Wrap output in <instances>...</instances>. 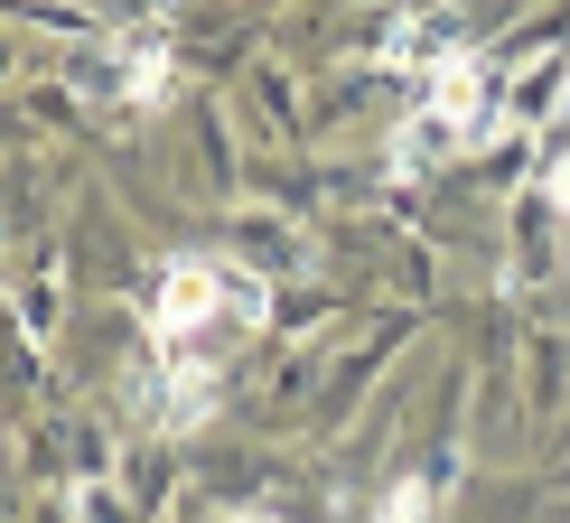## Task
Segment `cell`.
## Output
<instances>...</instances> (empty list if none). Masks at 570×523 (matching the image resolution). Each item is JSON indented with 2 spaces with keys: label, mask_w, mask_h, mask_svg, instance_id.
<instances>
[{
  "label": "cell",
  "mask_w": 570,
  "mask_h": 523,
  "mask_svg": "<svg viewBox=\"0 0 570 523\" xmlns=\"http://www.w3.org/2000/svg\"><path fill=\"white\" fill-rule=\"evenodd\" d=\"M431 514H440L431 477H393V486H384V505H374V523H431Z\"/></svg>",
  "instance_id": "5"
},
{
  "label": "cell",
  "mask_w": 570,
  "mask_h": 523,
  "mask_svg": "<svg viewBox=\"0 0 570 523\" xmlns=\"http://www.w3.org/2000/svg\"><path fill=\"white\" fill-rule=\"evenodd\" d=\"M272 318V290L263 272L225 253H178L150 290V346H197V337H253Z\"/></svg>",
  "instance_id": "2"
},
{
  "label": "cell",
  "mask_w": 570,
  "mask_h": 523,
  "mask_svg": "<svg viewBox=\"0 0 570 523\" xmlns=\"http://www.w3.org/2000/svg\"><path fill=\"white\" fill-rule=\"evenodd\" d=\"M122 85H131V103H159V93L178 85V66H169V47H150V38H140V47H131V76H122Z\"/></svg>",
  "instance_id": "6"
},
{
  "label": "cell",
  "mask_w": 570,
  "mask_h": 523,
  "mask_svg": "<svg viewBox=\"0 0 570 523\" xmlns=\"http://www.w3.org/2000/svg\"><path fill=\"white\" fill-rule=\"evenodd\" d=\"M131 393L150 402L159 431H197L216 412V355H187V346H150V365L131 374Z\"/></svg>",
  "instance_id": "3"
},
{
  "label": "cell",
  "mask_w": 570,
  "mask_h": 523,
  "mask_svg": "<svg viewBox=\"0 0 570 523\" xmlns=\"http://www.w3.org/2000/svg\"><path fill=\"white\" fill-rule=\"evenodd\" d=\"M495 131H505V112H495V66L459 57V66H440V76H421V103L402 112L384 169L393 178H431V169H449V159L487 150Z\"/></svg>",
  "instance_id": "1"
},
{
  "label": "cell",
  "mask_w": 570,
  "mask_h": 523,
  "mask_svg": "<svg viewBox=\"0 0 570 523\" xmlns=\"http://www.w3.org/2000/svg\"><path fill=\"white\" fill-rule=\"evenodd\" d=\"M384 57H393V66H431V76H440V66L468 57V29H459L449 10H421V19H402V29L384 38Z\"/></svg>",
  "instance_id": "4"
}]
</instances>
